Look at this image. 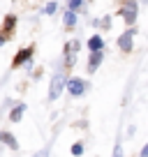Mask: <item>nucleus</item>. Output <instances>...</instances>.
<instances>
[{
    "mask_svg": "<svg viewBox=\"0 0 148 157\" xmlns=\"http://www.w3.org/2000/svg\"><path fill=\"white\" fill-rule=\"evenodd\" d=\"M63 88H65V76H63L60 72H56V74H53V78H51L49 99H58V97H60V93H63Z\"/></svg>",
    "mask_w": 148,
    "mask_h": 157,
    "instance_id": "1",
    "label": "nucleus"
},
{
    "mask_svg": "<svg viewBox=\"0 0 148 157\" xmlns=\"http://www.w3.org/2000/svg\"><path fill=\"white\" fill-rule=\"evenodd\" d=\"M120 14H123V19L127 21V23H134V21H137V2H134V0L125 2L123 10H120Z\"/></svg>",
    "mask_w": 148,
    "mask_h": 157,
    "instance_id": "2",
    "label": "nucleus"
},
{
    "mask_svg": "<svg viewBox=\"0 0 148 157\" xmlns=\"http://www.w3.org/2000/svg\"><path fill=\"white\" fill-rule=\"evenodd\" d=\"M67 88H69V93H72L74 97H79V95H84V93H86L88 83H86V81H79V78H72V81L67 83Z\"/></svg>",
    "mask_w": 148,
    "mask_h": 157,
    "instance_id": "3",
    "label": "nucleus"
},
{
    "mask_svg": "<svg viewBox=\"0 0 148 157\" xmlns=\"http://www.w3.org/2000/svg\"><path fill=\"white\" fill-rule=\"evenodd\" d=\"M30 56H33V46H25V49H21L19 53L14 56V63H12V65H14V67H19V65L28 63V60H30Z\"/></svg>",
    "mask_w": 148,
    "mask_h": 157,
    "instance_id": "4",
    "label": "nucleus"
},
{
    "mask_svg": "<svg viewBox=\"0 0 148 157\" xmlns=\"http://www.w3.org/2000/svg\"><path fill=\"white\" fill-rule=\"evenodd\" d=\"M102 58H104V53H102V51H90V60H88V72H90V74H93L95 69L99 67Z\"/></svg>",
    "mask_w": 148,
    "mask_h": 157,
    "instance_id": "5",
    "label": "nucleus"
},
{
    "mask_svg": "<svg viewBox=\"0 0 148 157\" xmlns=\"http://www.w3.org/2000/svg\"><path fill=\"white\" fill-rule=\"evenodd\" d=\"M132 37H134V33H132V30L123 33V35H120V39H118V46H120L123 51H132Z\"/></svg>",
    "mask_w": 148,
    "mask_h": 157,
    "instance_id": "6",
    "label": "nucleus"
},
{
    "mask_svg": "<svg viewBox=\"0 0 148 157\" xmlns=\"http://www.w3.org/2000/svg\"><path fill=\"white\" fill-rule=\"evenodd\" d=\"M102 44H104V42H102L99 35H93V37L88 39V49L90 51H102Z\"/></svg>",
    "mask_w": 148,
    "mask_h": 157,
    "instance_id": "7",
    "label": "nucleus"
},
{
    "mask_svg": "<svg viewBox=\"0 0 148 157\" xmlns=\"http://www.w3.org/2000/svg\"><path fill=\"white\" fill-rule=\"evenodd\" d=\"M0 141H5L7 146L14 148V150L19 148V146H16V141H14V136H12V134H7V132H0Z\"/></svg>",
    "mask_w": 148,
    "mask_h": 157,
    "instance_id": "8",
    "label": "nucleus"
},
{
    "mask_svg": "<svg viewBox=\"0 0 148 157\" xmlns=\"http://www.w3.org/2000/svg\"><path fill=\"white\" fill-rule=\"evenodd\" d=\"M23 111H25V106H23V104H19V106H16L14 111H12L10 120H12V123H16V120H21V116H23Z\"/></svg>",
    "mask_w": 148,
    "mask_h": 157,
    "instance_id": "9",
    "label": "nucleus"
},
{
    "mask_svg": "<svg viewBox=\"0 0 148 157\" xmlns=\"http://www.w3.org/2000/svg\"><path fill=\"white\" fill-rule=\"evenodd\" d=\"M14 25H16V16L10 14V16L5 19V30H7V33H12V30H14Z\"/></svg>",
    "mask_w": 148,
    "mask_h": 157,
    "instance_id": "10",
    "label": "nucleus"
},
{
    "mask_svg": "<svg viewBox=\"0 0 148 157\" xmlns=\"http://www.w3.org/2000/svg\"><path fill=\"white\" fill-rule=\"evenodd\" d=\"M74 23H76V14H74V12L69 10L67 14H65V25H67V28H72Z\"/></svg>",
    "mask_w": 148,
    "mask_h": 157,
    "instance_id": "11",
    "label": "nucleus"
},
{
    "mask_svg": "<svg viewBox=\"0 0 148 157\" xmlns=\"http://www.w3.org/2000/svg\"><path fill=\"white\" fill-rule=\"evenodd\" d=\"M56 10H58V2H49V5L44 7V14H53Z\"/></svg>",
    "mask_w": 148,
    "mask_h": 157,
    "instance_id": "12",
    "label": "nucleus"
},
{
    "mask_svg": "<svg viewBox=\"0 0 148 157\" xmlns=\"http://www.w3.org/2000/svg\"><path fill=\"white\" fill-rule=\"evenodd\" d=\"M81 152H84V146H81V143H74V146H72V155H76V157H79Z\"/></svg>",
    "mask_w": 148,
    "mask_h": 157,
    "instance_id": "13",
    "label": "nucleus"
},
{
    "mask_svg": "<svg viewBox=\"0 0 148 157\" xmlns=\"http://www.w3.org/2000/svg\"><path fill=\"white\" fill-rule=\"evenodd\" d=\"M79 5H81V0H69V10H72V12L76 10V7H79Z\"/></svg>",
    "mask_w": 148,
    "mask_h": 157,
    "instance_id": "14",
    "label": "nucleus"
},
{
    "mask_svg": "<svg viewBox=\"0 0 148 157\" xmlns=\"http://www.w3.org/2000/svg\"><path fill=\"white\" fill-rule=\"evenodd\" d=\"M35 157H49V150H40V152H37Z\"/></svg>",
    "mask_w": 148,
    "mask_h": 157,
    "instance_id": "15",
    "label": "nucleus"
},
{
    "mask_svg": "<svg viewBox=\"0 0 148 157\" xmlns=\"http://www.w3.org/2000/svg\"><path fill=\"white\" fill-rule=\"evenodd\" d=\"M114 157H123V152H120V148H116V155Z\"/></svg>",
    "mask_w": 148,
    "mask_h": 157,
    "instance_id": "16",
    "label": "nucleus"
},
{
    "mask_svg": "<svg viewBox=\"0 0 148 157\" xmlns=\"http://www.w3.org/2000/svg\"><path fill=\"white\" fill-rule=\"evenodd\" d=\"M5 42H7V39H5V35H0V46L5 44Z\"/></svg>",
    "mask_w": 148,
    "mask_h": 157,
    "instance_id": "17",
    "label": "nucleus"
}]
</instances>
